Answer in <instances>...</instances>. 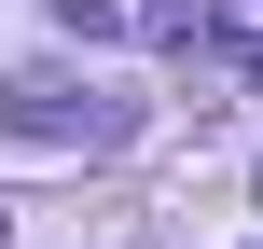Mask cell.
<instances>
[{
	"label": "cell",
	"mask_w": 263,
	"mask_h": 249,
	"mask_svg": "<svg viewBox=\"0 0 263 249\" xmlns=\"http://www.w3.org/2000/svg\"><path fill=\"white\" fill-rule=\"evenodd\" d=\"M139 28L153 42H208V0H139Z\"/></svg>",
	"instance_id": "7a4b0ae2"
},
{
	"label": "cell",
	"mask_w": 263,
	"mask_h": 249,
	"mask_svg": "<svg viewBox=\"0 0 263 249\" xmlns=\"http://www.w3.org/2000/svg\"><path fill=\"white\" fill-rule=\"evenodd\" d=\"M0 249H14V222H0Z\"/></svg>",
	"instance_id": "277c9868"
},
{
	"label": "cell",
	"mask_w": 263,
	"mask_h": 249,
	"mask_svg": "<svg viewBox=\"0 0 263 249\" xmlns=\"http://www.w3.org/2000/svg\"><path fill=\"white\" fill-rule=\"evenodd\" d=\"M0 125H14V139H55V152H69V139H83V152H111L139 111H125L111 83H69V69H14V83H0Z\"/></svg>",
	"instance_id": "6da1fadb"
},
{
	"label": "cell",
	"mask_w": 263,
	"mask_h": 249,
	"mask_svg": "<svg viewBox=\"0 0 263 249\" xmlns=\"http://www.w3.org/2000/svg\"><path fill=\"white\" fill-rule=\"evenodd\" d=\"M55 28H69V42H111V28H125V0H55Z\"/></svg>",
	"instance_id": "3957f363"
}]
</instances>
